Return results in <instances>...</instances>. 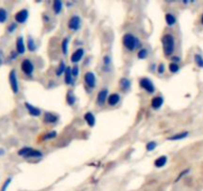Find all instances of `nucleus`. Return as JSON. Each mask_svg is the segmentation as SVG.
I'll return each mask as SVG.
<instances>
[{
    "label": "nucleus",
    "mask_w": 203,
    "mask_h": 191,
    "mask_svg": "<svg viewBox=\"0 0 203 191\" xmlns=\"http://www.w3.org/2000/svg\"><path fill=\"white\" fill-rule=\"evenodd\" d=\"M161 44L163 54L166 57L172 56V54L175 51V38L171 34H165L161 38Z\"/></svg>",
    "instance_id": "1"
},
{
    "label": "nucleus",
    "mask_w": 203,
    "mask_h": 191,
    "mask_svg": "<svg viewBox=\"0 0 203 191\" xmlns=\"http://www.w3.org/2000/svg\"><path fill=\"white\" fill-rule=\"evenodd\" d=\"M122 45L129 52H133L137 48L141 49V41L132 33H125L122 36Z\"/></svg>",
    "instance_id": "2"
},
{
    "label": "nucleus",
    "mask_w": 203,
    "mask_h": 191,
    "mask_svg": "<svg viewBox=\"0 0 203 191\" xmlns=\"http://www.w3.org/2000/svg\"><path fill=\"white\" fill-rule=\"evenodd\" d=\"M18 155L24 158H41L43 157V152L39 149H35V148L30 146H24L20 148L18 150Z\"/></svg>",
    "instance_id": "3"
},
{
    "label": "nucleus",
    "mask_w": 203,
    "mask_h": 191,
    "mask_svg": "<svg viewBox=\"0 0 203 191\" xmlns=\"http://www.w3.org/2000/svg\"><path fill=\"white\" fill-rule=\"evenodd\" d=\"M138 84H139V87H141L142 90H145L146 93H149V94L151 95L155 93V86L149 78H146V77L141 78L138 81Z\"/></svg>",
    "instance_id": "4"
},
{
    "label": "nucleus",
    "mask_w": 203,
    "mask_h": 191,
    "mask_svg": "<svg viewBox=\"0 0 203 191\" xmlns=\"http://www.w3.org/2000/svg\"><path fill=\"white\" fill-rule=\"evenodd\" d=\"M21 71L23 72L24 75L28 76V77H31L34 73V70H35V66H34V63L30 59H24V60L21 62Z\"/></svg>",
    "instance_id": "5"
},
{
    "label": "nucleus",
    "mask_w": 203,
    "mask_h": 191,
    "mask_svg": "<svg viewBox=\"0 0 203 191\" xmlns=\"http://www.w3.org/2000/svg\"><path fill=\"white\" fill-rule=\"evenodd\" d=\"M8 80H9V85L11 88V91L14 95H17L19 93V82L18 77H17V73L15 70H11L9 76H8Z\"/></svg>",
    "instance_id": "6"
},
{
    "label": "nucleus",
    "mask_w": 203,
    "mask_h": 191,
    "mask_svg": "<svg viewBox=\"0 0 203 191\" xmlns=\"http://www.w3.org/2000/svg\"><path fill=\"white\" fill-rule=\"evenodd\" d=\"M67 25H68V28H69L71 31L77 32L82 27L81 17H80L79 15H73L69 20H68Z\"/></svg>",
    "instance_id": "7"
},
{
    "label": "nucleus",
    "mask_w": 203,
    "mask_h": 191,
    "mask_svg": "<svg viewBox=\"0 0 203 191\" xmlns=\"http://www.w3.org/2000/svg\"><path fill=\"white\" fill-rule=\"evenodd\" d=\"M84 82L89 89H91V90L95 89L97 86V77H96L95 73H93L92 71H89V72H87V73H85Z\"/></svg>",
    "instance_id": "8"
},
{
    "label": "nucleus",
    "mask_w": 203,
    "mask_h": 191,
    "mask_svg": "<svg viewBox=\"0 0 203 191\" xmlns=\"http://www.w3.org/2000/svg\"><path fill=\"white\" fill-rule=\"evenodd\" d=\"M29 18V11L27 9H21L14 15L15 22L17 24H24Z\"/></svg>",
    "instance_id": "9"
},
{
    "label": "nucleus",
    "mask_w": 203,
    "mask_h": 191,
    "mask_svg": "<svg viewBox=\"0 0 203 191\" xmlns=\"http://www.w3.org/2000/svg\"><path fill=\"white\" fill-rule=\"evenodd\" d=\"M109 90L107 88H104L102 90L99 91L98 95H97V104L100 107H103L105 104V101H108V97H109Z\"/></svg>",
    "instance_id": "10"
},
{
    "label": "nucleus",
    "mask_w": 203,
    "mask_h": 191,
    "mask_svg": "<svg viewBox=\"0 0 203 191\" xmlns=\"http://www.w3.org/2000/svg\"><path fill=\"white\" fill-rule=\"evenodd\" d=\"M85 56V50L84 48H78L74 51V53L71 55V63L75 64V65H77L79 62L82 61V59L84 58Z\"/></svg>",
    "instance_id": "11"
},
{
    "label": "nucleus",
    "mask_w": 203,
    "mask_h": 191,
    "mask_svg": "<svg viewBox=\"0 0 203 191\" xmlns=\"http://www.w3.org/2000/svg\"><path fill=\"white\" fill-rule=\"evenodd\" d=\"M24 105H25V108H26L27 112H28L29 114H30V116H32L34 117H38L42 114V109L40 108L35 107V105H33L30 103H28V101H25Z\"/></svg>",
    "instance_id": "12"
},
{
    "label": "nucleus",
    "mask_w": 203,
    "mask_h": 191,
    "mask_svg": "<svg viewBox=\"0 0 203 191\" xmlns=\"http://www.w3.org/2000/svg\"><path fill=\"white\" fill-rule=\"evenodd\" d=\"M59 121V117L57 114H55L51 112H45L44 113V116H43V121L45 124H48V125H53V124H56V122Z\"/></svg>",
    "instance_id": "13"
},
{
    "label": "nucleus",
    "mask_w": 203,
    "mask_h": 191,
    "mask_svg": "<svg viewBox=\"0 0 203 191\" xmlns=\"http://www.w3.org/2000/svg\"><path fill=\"white\" fill-rule=\"evenodd\" d=\"M164 104V99L163 97L161 96H156V97H153L151 99V101H150V105L151 108L154 109V111H157V109H161V107Z\"/></svg>",
    "instance_id": "14"
},
{
    "label": "nucleus",
    "mask_w": 203,
    "mask_h": 191,
    "mask_svg": "<svg viewBox=\"0 0 203 191\" xmlns=\"http://www.w3.org/2000/svg\"><path fill=\"white\" fill-rule=\"evenodd\" d=\"M16 52L18 55H23L26 52V45L22 36H18L16 38Z\"/></svg>",
    "instance_id": "15"
},
{
    "label": "nucleus",
    "mask_w": 203,
    "mask_h": 191,
    "mask_svg": "<svg viewBox=\"0 0 203 191\" xmlns=\"http://www.w3.org/2000/svg\"><path fill=\"white\" fill-rule=\"evenodd\" d=\"M121 101V95L117 94V93H113V94H109L108 97V105H111V107H116Z\"/></svg>",
    "instance_id": "16"
},
{
    "label": "nucleus",
    "mask_w": 203,
    "mask_h": 191,
    "mask_svg": "<svg viewBox=\"0 0 203 191\" xmlns=\"http://www.w3.org/2000/svg\"><path fill=\"white\" fill-rule=\"evenodd\" d=\"M118 86L122 92H129L132 87V82L128 78H121L120 82H118Z\"/></svg>",
    "instance_id": "17"
},
{
    "label": "nucleus",
    "mask_w": 203,
    "mask_h": 191,
    "mask_svg": "<svg viewBox=\"0 0 203 191\" xmlns=\"http://www.w3.org/2000/svg\"><path fill=\"white\" fill-rule=\"evenodd\" d=\"M65 84L68 86H73L75 84V78L72 75V68L71 67H67V69L65 71Z\"/></svg>",
    "instance_id": "18"
},
{
    "label": "nucleus",
    "mask_w": 203,
    "mask_h": 191,
    "mask_svg": "<svg viewBox=\"0 0 203 191\" xmlns=\"http://www.w3.org/2000/svg\"><path fill=\"white\" fill-rule=\"evenodd\" d=\"M84 121H86V124L90 126V127H94L96 125V117L95 114L91 113V112H88L84 114Z\"/></svg>",
    "instance_id": "19"
},
{
    "label": "nucleus",
    "mask_w": 203,
    "mask_h": 191,
    "mask_svg": "<svg viewBox=\"0 0 203 191\" xmlns=\"http://www.w3.org/2000/svg\"><path fill=\"white\" fill-rule=\"evenodd\" d=\"M189 135L188 131H182V133H175V134H172L170 137H168L167 139L170 141H181V139H184L186 138Z\"/></svg>",
    "instance_id": "20"
},
{
    "label": "nucleus",
    "mask_w": 203,
    "mask_h": 191,
    "mask_svg": "<svg viewBox=\"0 0 203 191\" xmlns=\"http://www.w3.org/2000/svg\"><path fill=\"white\" fill-rule=\"evenodd\" d=\"M66 101L67 104L70 105V107H73V105L76 104L77 101V97H76V95L73 90H69L67 92V95H66Z\"/></svg>",
    "instance_id": "21"
},
{
    "label": "nucleus",
    "mask_w": 203,
    "mask_h": 191,
    "mask_svg": "<svg viewBox=\"0 0 203 191\" xmlns=\"http://www.w3.org/2000/svg\"><path fill=\"white\" fill-rule=\"evenodd\" d=\"M167 163V156L166 155H160L157 158L154 160V166L156 168H162L163 166H165V164Z\"/></svg>",
    "instance_id": "22"
},
{
    "label": "nucleus",
    "mask_w": 203,
    "mask_h": 191,
    "mask_svg": "<svg viewBox=\"0 0 203 191\" xmlns=\"http://www.w3.org/2000/svg\"><path fill=\"white\" fill-rule=\"evenodd\" d=\"M112 58L109 55H105L103 58V69L105 71V73H109L111 71V67H112Z\"/></svg>",
    "instance_id": "23"
},
{
    "label": "nucleus",
    "mask_w": 203,
    "mask_h": 191,
    "mask_svg": "<svg viewBox=\"0 0 203 191\" xmlns=\"http://www.w3.org/2000/svg\"><path fill=\"white\" fill-rule=\"evenodd\" d=\"M26 48L28 49L29 52H35V51L38 49V46L36 44L35 40L32 36L29 35L27 38V44H26Z\"/></svg>",
    "instance_id": "24"
},
{
    "label": "nucleus",
    "mask_w": 203,
    "mask_h": 191,
    "mask_svg": "<svg viewBox=\"0 0 203 191\" xmlns=\"http://www.w3.org/2000/svg\"><path fill=\"white\" fill-rule=\"evenodd\" d=\"M66 69H67L66 62L64 60H61L60 63H59L58 67L56 68V70H55V75H56L57 77H61L63 74H65Z\"/></svg>",
    "instance_id": "25"
},
{
    "label": "nucleus",
    "mask_w": 203,
    "mask_h": 191,
    "mask_svg": "<svg viewBox=\"0 0 203 191\" xmlns=\"http://www.w3.org/2000/svg\"><path fill=\"white\" fill-rule=\"evenodd\" d=\"M52 9L55 14L59 15L63 10V2L61 0H54L52 4Z\"/></svg>",
    "instance_id": "26"
},
{
    "label": "nucleus",
    "mask_w": 203,
    "mask_h": 191,
    "mask_svg": "<svg viewBox=\"0 0 203 191\" xmlns=\"http://www.w3.org/2000/svg\"><path fill=\"white\" fill-rule=\"evenodd\" d=\"M164 19H165L166 25L168 27H173L176 24V17L174 14L172 13H166L165 16H164Z\"/></svg>",
    "instance_id": "27"
},
{
    "label": "nucleus",
    "mask_w": 203,
    "mask_h": 191,
    "mask_svg": "<svg viewBox=\"0 0 203 191\" xmlns=\"http://www.w3.org/2000/svg\"><path fill=\"white\" fill-rule=\"evenodd\" d=\"M69 44H70V39L68 37L64 38L62 40V43H61V50H62V53L65 55H68V51H69Z\"/></svg>",
    "instance_id": "28"
},
{
    "label": "nucleus",
    "mask_w": 203,
    "mask_h": 191,
    "mask_svg": "<svg viewBox=\"0 0 203 191\" xmlns=\"http://www.w3.org/2000/svg\"><path fill=\"white\" fill-rule=\"evenodd\" d=\"M8 20V12L4 7H0V24H4Z\"/></svg>",
    "instance_id": "29"
},
{
    "label": "nucleus",
    "mask_w": 203,
    "mask_h": 191,
    "mask_svg": "<svg viewBox=\"0 0 203 191\" xmlns=\"http://www.w3.org/2000/svg\"><path fill=\"white\" fill-rule=\"evenodd\" d=\"M193 58H194V63L196 64V66L203 69V56L202 55L196 53V54H194Z\"/></svg>",
    "instance_id": "30"
},
{
    "label": "nucleus",
    "mask_w": 203,
    "mask_h": 191,
    "mask_svg": "<svg viewBox=\"0 0 203 191\" xmlns=\"http://www.w3.org/2000/svg\"><path fill=\"white\" fill-rule=\"evenodd\" d=\"M149 57V51L145 48H141L137 52V58L139 60H145Z\"/></svg>",
    "instance_id": "31"
},
{
    "label": "nucleus",
    "mask_w": 203,
    "mask_h": 191,
    "mask_svg": "<svg viewBox=\"0 0 203 191\" xmlns=\"http://www.w3.org/2000/svg\"><path fill=\"white\" fill-rule=\"evenodd\" d=\"M58 135V133L56 130H51L49 133H47L46 134H44L43 137V141H51V139L56 138Z\"/></svg>",
    "instance_id": "32"
},
{
    "label": "nucleus",
    "mask_w": 203,
    "mask_h": 191,
    "mask_svg": "<svg viewBox=\"0 0 203 191\" xmlns=\"http://www.w3.org/2000/svg\"><path fill=\"white\" fill-rule=\"evenodd\" d=\"M168 70H169V72H170V73H172V74H176V73H178V72H179L180 67H179L178 64L172 63V62H171V63L168 65Z\"/></svg>",
    "instance_id": "33"
},
{
    "label": "nucleus",
    "mask_w": 203,
    "mask_h": 191,
    "mask_svg": "<svg viewBox=\"0 0 203 191\" xmlns=\"http://www.w3.org/2000/svg\"><path fill=\"white\" fill-rule=\"evenodd\" d=\"M156 147H157V142H156V141H149V142H147V143L145 144V149H146L147 152L153 151Z\"/></svg>",
    "instance_id": "34"
},
{
    "label": "nucleus",
    "mask_w": 203,
    "mask_h": 191,
    "mask_svg": "<svg viewBox=\"0 0 203 191\" xmlns=\"http://www.w3.org/2000/svg\"><path fill=\"white\" fill-rule=\"evenodd\" d=\"M11 182H12V178H11V177H8L7 179L4 181V183L2 184L0 191H7V189H8V187H9V185H10Z\"/></svg>",
    "instance_id": "35"
},
{
    "label": "nucleus",
    "mask_w": 203,
    "mask_h": 191,
    "mask_svg": "<svg viewBox=\"0 0 203 191\" xmlns=\"http://www.w3.org/2000/svg\"><path fill=\"white\" fill-rule=\"evenodd\" d=\"M17 26H18V24H17L16 22L10 23L9 25H8V27H7V32L10 33V34L13 33V32H15L16 29H17Z\"/></svg>",
    "instance_id": "36"
},
{
    "label": "nucleus",
    "mask_w": 203,
    "mask_h": 191,
    "mask_svg": "<svg viewBox=\"0 0 203 191\" xmlns=\"http://www.w3.org/2000/svg\"><path fill=\"white\" fill-rule=\"evenodd\" d=\"M189 172H190V168H186V169H184V170H182V171H181L179 174H178V176H177V178L175 179V182L179 181L181 178H183L184 176H186Z\"/></svg>",
    "instance_id": "37"
},
{
    "label": "nucleus",
    "mask_w": 203,
    "mask_h": 191,
    "mask_svg": "<svg viewBox=\"0 0 203 191\" xmlns=\"http://www.w3.org/2000/svg\"><path fill=\"white\" fill-rule=\"evenodd\" d=\"M72 75H73V77L75 79L80 75V67L78 65H74L72 67Z\"/></svg>",
    "instance_id": "38"
},
{
    "label": "nucleus",
    "mask_w": 203,
    "mask_h": 191,
    "mask_svg": "<svg viewBox=\"0 0 203 191\" xmlns=\"http://www.w3.org/2000/svg\"><path fill=\"white\" fill-rule=\"evenodd\" d=\"M156 71H157V73L159 75H163L164 72H165V66H164L163 63H160L157 65V67H156Z\"/></svg>",
    "instance_id": "39"
},
{
    "label": "nucleus",
    "mask_w": 203,
    "mask_h": 191,
    "mask_svg": "<svg viewBox=\"0 0 203 191\" xmlns=\"http://www.w3.org/2000/svg\"><path fill=\"white\" fill-rule=\"evenodd\" d=\"M17 57H18V53H17L16 51H11V53L9 55L10 60L14 61V60H16V59H17Z\"/></svg>",
    "instance_id": "40"
},
{
    "label": "nucleus",
    "mask_w": 203,
    "mask_h": 191,
    "mask_svg": "<svg viewBox=\"0 0 203 191\" xmlns=\"http://www.w3.org/2000/svg\"><path fill=\"white\" fill-rule=\"evenodd\" d=\"M180 60H181V59H180L179 57H177V56H173V57H171V61H172V63L178 64V63L180 62Z\"/></svg>",
    "instance_id": "41"
},
{
    "label": "nucleus",
    "mask_w": 203,
    "mask_h": 191,
    "mask_svg": "<svg viewBox=\"0 0 203 191\" xmlns=\"http://www.w3.org/2000/svg\"><path fill=\"white\" fill-rule=\"evenodd\" d=\"M3 62H4V54H3L2 51L0 50V66L2 65Z\"/></svg>",
    "instance_id": "42"
},
{
    "label": "nucleus",
    "mask_w": 203,
    "mask_h": 191,
    "mask_svg": "<svg viewBox=\"0 0 203 191\" xmlns=\"http://www.w3.org/2000/svg\"><path fill=\"white\" fill-rule=\"evenodd\" d=\"M4 153H5V150H4L3 148H0V156L4 155Z\"/></svg>",
    "instance_id": "43"
},
{
    "label": "nucleus",
    "mask_w": 203,
    "mask_h": 191,
    "mask_svg": "<svg viewBox=\"0 0 203 191\" xmlns=\"http://www.w3.org/2000/svg\"><path fill=\"white\" fill-rule=\"evenodd\" d=\"M66 5H67V7H71L72 5H73V2H67Z\"/></svg>",
    "instance_id": "44"
},
{
    "label": "nucleus",
    "mask_w": 203,
    "mask_h": 191,
    "mask_svg": "<svg viewBox=\"0 0 203 191\" xmlns=\"http://www.w3.org/2000/svg\"><path fill=\"white\" fill-rule=\"evenodd\" d=\"M200 21H201V24L203 25V13H202V15H201V19H200Z\"/></svg>",
    "instance_id": "45"
}]
</instances>
